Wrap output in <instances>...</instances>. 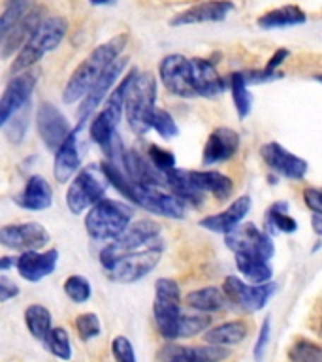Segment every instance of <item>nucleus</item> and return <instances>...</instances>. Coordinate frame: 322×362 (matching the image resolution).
Here are the masks:
<instances>
[{"instance_id": "1", "label": "nucleus", "mask_w": 322, "mask_h": 362, "mask_svg": "<svg viewBox=\"0 0 322 362\" xmlns=\"http://www.w3.org/2000/svg\"><path fill=\"white\" fill-rule=\"evenodd\" d=\"M164 249V238H158L157 242L147 245H129L113 240L100 251V266L112 281L136 283L157 268Z\"/></svg>"}, {"instance_id": "2", "label": "nucleus", "mask_w": 322, "mask_h": 362, "mask_svg": "<svg viewBox=\"0 0 322 362\" xmlns=\"http://www.w3.org/2000/svg\"><path fill=\"white\" fill-rule=\"evenodd\" d=\"M129 42V34H117L107 42L100 44L90 51V55L72 72L70 79L62 90V102L64 104H76L87 96L93 85L107 72V68L117 61Z\"/></svg>"}, {"instance_id": "3", "label": "nucleus", "mask_w": 322, "mask_h": 362, "mask_svg": "<svg viewBox=\"0 0 322 362\" xmlns=\"http://www.w3.org/2000/svg\"><path fill=\"white\" fill-rule=\"evenodd\" d=\"M155 112H157V79L151 72H140L136 68L124 100V115L130 130L138 136L147 134L153 129L151 123Z\"/></svg>"}, {"instance_id": "4", "label": "nucleus", "mask_w": 322, "mask_h": 362, "mask_svg": "<svg viewBox=\"0 0 322 362\" xmlns=\"http://www.w3.org/2000/svg\"><path fill=\"white\" fill-rule=\"evenodd\" d=\"M134 221V208L123 200L104 198L85 215V230L95 242H113Z\"/></svg>"}, {"instance_id": "5", "label": "nucleus", "mask_w": 322, "mask_h": 362, "mask_svg": "<svg viewBox=\"0 0 322 362\" xmlns=\"http://www.w3.org/2000/svg\"><path fill=\"white\" fill-rule=\"evenodd\" d=\"M68 33V21L61 16H49L45 17L44 21L40 23L38 28L28 38V42L21 47L17 53L16 61L11 64V74L16 76L19 72L30 70L36 62L49 51L56 49L61 42L64 40Z\"/></svg>"}, {"instance_id": "6", "label": "nucleus", "mask_w": 322, "mask_h": 362, "mask_svg": "<svg viewBox=\"0 0 322 362\" xmlns=\"http://www.w3.org/2000/svg\"><path fill=\"white\" fill-rule=\"evenodd\" d=\"M153 317L160 336L166 339L181 338V293L179 285L172 277H158L155 281Z\"/></svg>"}, {"instance_id": "7", "label": "nucleus", "mask_w": 322, "mask_h": 362, "mask_svg": "<svg viewBox=\"0 0 322 362\" xmlns=\"http://www.w3.org/2000/svg\"><path fill=\"white\" fill-rule=\"evenodd\" d=\"M136 74V68H132L129 74H124L121 83L112 90V95L106 98V104L102 112L93 119L90 123V140L98 144L102 149H106L115 138H117V127L121 123V117L124 113V100H126V90Z\"/></svg>"}, {"instance_id": "8", "label": "nucleus", "mask_w": 322, "mask_h": 362, "mask_svg": "<svg viewBox=\"0 0 322 362\" xmlns=\"http://www.w3.org/2000/svg\"><path fill=\"white\" fill-rule=\"evenodd\" d=\"M109 181L100 164L81 168L66 191V206L73 215H79L106 198Z\"/></svg>"}, {"instance_id": "9", "label": "nucleus", "mask_w": 322, "mask_h": 362, "mask_svg": "<svg viewBox=\"0 0 322 362\" xmlns=\"http://www.w3.org/2000/svg\"><path fill=\"white\" fill-rule=\"evenodd\" d=\"M226 247L234 251V255H247L256 259L271 260L275 255L273 236L266 230H260L253 223H242L236 230L225 236Z\"/></svg>"}, {"instance_id": "10", "label": "nucleus", "mask_w": 322, "mask_h": 362, "mask_svg": "<svg viewBox=\"0 0 322 362\" xmlns=\"http://www.w3.org/2000/svg\"><path fill=\"white\" fill-rule=\"evenodd\" d=\"M222 291L230 304L254 313L266 308L268 300L277 293V283L268 281L262 285H254V283L242 281L236 276H228L222 283Z\"/></svg>"}, {"instance_id": "11", "label": "nucleus", "mask_w": 322, "mask_h": 362, "mask_svg": "<svg viewBox=\"0 0 322 362\" xmlns=\"http://www.w3.org/2000/svg\"><path fill=\"white\" fill-rule=\"evenodd\" d=\"M38 70L30 68V70L11 76L10 81L6 83L2 98H0V124L2 127L30 102L34 87L38 83Z\"/></svg>"}, {"instance_id": "12", "label": "nucleus", "mask_w": 322, "mask_h": 362, "mask_svg": "<svg viewBox=\"0 0 322 362\" xmlns=\"http://www.w3.org/2000/svg\"><path fill=\"white\" fill-rule=\"evenodd\" d=\"M160 81L168 93L179 98H196L194 87H192V68L191 59L179 53L166 55L158 66Z\"/></svg>"}, {"instance_id": "13", "label": "nucleus", "mask_w": 322, "mask_h": 362, "mask_svg": "<svg viewBox=\"0 0 322 362\" xmlns=\"http://www.w3.org/2000/svg\"><path fill=\"white\" fill-rule=\"evenodd\" d=\"M36 129L49 151H56L72 134V124L66 115L51 102H42L36 112Z\"/></svg>"}, {"instance_id": "14", "label": "nucleus", "mask_w": 322, "mask_h": 362, "mask_svg": "<svg viewBox=\"0 0 322 362\" xmlns=\"http://www.w3.org/2000/svg\"><path fill=\"white\" fill-rule=\"evenodd\" d=\"M51 242L49 232L45 230L36 221L19 223V225H6L0 230V243L16 251H40Z\"/></svg>"}, {"instance_id": "15", "label": "nucleus", "mask_w": 322, "mask_h": 362, "mask_svg": "<svg viewBox=\"0 0 322 362\" xmlns=\"http://www.w3.org/2000/svg\"><path fill=\"white\" fill-rule=\"evenodd\" d=\"M129 57H121V59H117L112 66L107 68V72L93 85V89L87 93V96L81 100V104H79L78 107V127H76V129H81V127L87 123V119L93 115V112H95L96 107L100 106L102 100H106L107 96L112 95V87L117 83L119 78H121V74L124 72V68L129 66Z\"/></svg>"}, {"instance_id": "16", "label": "nucleus", "mask_w": 322, "mask_h": 362, "mask_svg": "<svg viewBox=\"0 0 322 362\" xmlns=\"http://www.w3.org/2000/svg\"><path fill=\"white\" fill-rule=\"evenodd\" d=\"M260 157H262L268 168L273 170L275 174L282 175V177H287V180H304L307 170H309V164H307L305 158L294 155L277 141H268V144L260 147Z\"/></svg>"}, {"instance_id": "17", "label": "nucleus", "mask_w": 322, "mask_h": 362, "mask_svg": "<svg viewBox=\"0 0 322 362\" xmlns=\"http://www.w3.org/2000/svg\"><path fill=\"white\" fill-rule=\"evenodd\" d=\"M242 146V138L236 130L230 127H217V129L208 136V141L202 151L203 166H215L219 163L230 160Z\"/></svg>"}, {"instance_id": "18", "label": "nucleus", "mask_w": 322, "mask_h": 362, "mask_svg": "<svg viewBox=\"0 0 322 362\" xmlns=\"http://www.w3.org/2000/svg\"><path fill=\"white\" fill-rule=\"evenodd\" d=\"M251 206H253V200L249 194H242L237 197L234 202L228 206L226 209L219 211V214L205 215L200 219L198 225L205 228V230L217 232V234H230L232 230H236L237 226L242 225L243 219L247 217L249 211H251Z\"/></svg>"}, {"instance_id": "19", "label": "nucleus", "mask_w": 322, "mask_h": 362, "mask_svg": "<svg viewBox=\"0 0 322 362\" xmlns=\"http://www.w3.org/2000/svg\"><path fill=\"white\" fill-rule=\"evenodd\" d=\"M56 262H59V251L56 249L25 251V253L17 257L16 268L25 281L38 283L55 272Z\"/></svg>"}, {"instance_id": "20", "label": "nucleus", "mask_w": 322, "mask_h": 362, "mask_svg": "<svg viewBox=\"0 0 322 362\" xmlns=\"http://www.w3.org/2000/svg\"><path fill=\"white\" fill-rule=\"evenodd\" d=\"M232 10H234V4L230 0H208L174 16L169 25L185 27V25H200V23H219L225 21Z\"/></svg>"}, {"instance_id": "21", "label": "nucleus", "mask_w": 322, "mask_h": 362, "mask_svg": "<svg viewBox=\"0 0 322 362\" xmlns=\"http://www.w3.org/2000/svg\"><path fill=\"white\" fill-rule=\"evenodd\" d=\"M192 68V87L196 96L202 98H215V96L222 95L226 90V81L211 61L202 59V57H192L191 59Z\"/></svg>"}, {"instance_id": "22", "label": "nucleus", "mask_w": 322, "mask_h": 362, "mask_svg": "<svg viewBox=\"0 0 322 362\" xmlns=\"http://www.w3.org/2000/svg\"><path fill=\"white\" fill-rule=\"evenodd\" d=\"M228 356L222 345H200V347H183L169 345L158 355V362H220Z\"/></svg>"}, {"instance_id": "23", "label": "nucleus", "mask_w": 322, "mask_h": 362, "mask_svg": "<svg viewBox=\"0 0 322 362\" xmlns=\"http://www.w3.org/2000/svg\"><path fill=\"white\" fill-rule=\"evenodd\" d=\"M45 19L44 8H32L27 16L23 17L21 21L17 23L16 27L11 28L10 33L2 36V59H10L16 51H21V47L28 42V38L32 36L34 30L38 28V25Z\"/></svg>"}, {"instance_id": "24", "label": "nucleus", "mask_w": 322, "mask_h": 362, "mask_svg": "<svg viewBox=\"0 0 322 362\" xmlns=\"http://www.w3.org/2000/svg\"><path fill=\"white\" fill-rule=\"evenodd\" d=\"M13 202L28 211H44L53 206V189L42 175H30Z\"/></svg>"}, {"instance_id": "25", "label": "nucleus", "mask_w": 322, "mask_h": 362, "mask_svg": "<svg viewBox=\"0 0 322 362\" xmlns=\"http://www.w3.org/2000/svg\"><path fill=\"white\" fill-rule=\"evenodd\" d=\"M78 129L72 130L66 141L55 151V163H53V175L59 183H68L76 177L81 168V155L78 147Z\"/></svg>"}, {"instance_id": "26", "label": "nucleus", "mask_w": 322, "mask_h": 362, "mask_svg": "<svg viewBox=\"0 0 322 362\" xmlns=\"http://www.w3.org/2000/svg\"><path fill=\"white\" fill-rule=\"evenodd\" d=\"M192 183L202 192H211L217 200H226L234 192V181L215 170H189Z\"/></svg>"}, {"instance_id": "27", "label": "nucleus", "mask_w": 322, "mask_h": 362, "mask_svg": "<svg viewBox=\"0 0 322 362\" xmlns=\"http://www.w3.org/2000/svg\"><path fill=\"white\" fill-rule=\"evenodd\" d=\"M307 21L305 11L296 4H287L275 10L266 11L256 19V25L264 30H275V28H287V27H298Z\"/></svg>"}, {"instance_id": "28", "label": "nucleus", "mask_w": 322, "mask_h": 362, "mask_svg": "<svg viewBox=\"0 0 322 362\" xmlns=\"http://www.w3.org/2000/svg\"><path fill=\"white\" fill-rule=\"evenodd\" d=\"M264 230L270 236L275 234H294L298 230V221L288 214V202L277 200L266 209L264 215Z\"/></svg>"}, {"instance_id": "29", "label": "nucleus", "mask_w": 322, "mask_h": 362, "mask_svg": "<svg viewBox=\"0 0 322 362\" xmlns=\"http://www.w3.org/2000/svg\"><path fill=\"white\" fill-rule=\"evenodd\" d=\"M166 180H168V189L174 194L181 198V200H185L189 206H194V208H200L203 202V194L200 189H198L194 183H192L191 175H189V170H181L175 168L174 172H169L166 175Z\"/></svg>"}, {"instance_id": "30", "label": "nucleus", "mask_w": 322, "mask_h": 362, "mask_svg": "<svg viewBox=\"0 0 322 362\" xmlns=\"http://www.w3.org/2000/svg\"><path fill=\"white\" fill-rule=\"evenodd\" d=\"M185 302L189 308L196 311H203V313H215L220 311L228 304V298L222 288L219 287H203L191 291L185 296Z\"/></svg>"}, {"instance_id": "31", "label": "nucleus", "mask_w": 322, "mask_h": 362, "mask_svg": "<svg viewBox=\"0 0 322 362\" xmlns=\"http://www.w3.org/2000/svg\"><path fill=\"white\" fill-rule=\"evenodd\" d=\"M203 338L208 344L222 345V347L242 344L243 339L247 338V325L243 321L222 322L219 327L209 328Z\"/></svg>"}, {"instance_id": "32", "label": "nucleus", "mask_w": 322, "mask_h": 362, "mask_svg": "<svg viewBox=\"0 0 322 362\" xmlns=\"http://www.w3.org/2000/svg\"><path fill=\"white\" fill-rule=\"evenodd\" d=\"M237 270L249 283L262 285V283L271 281L273 268L270 266V260L256 259V257H247V255H236Z\"/></svg>"}, {"instance_id": "33", "label": "nucleus", "mask_w": 322, "mask_h": 362, "mask_svg": "<svg viewBox=\"0 0 322 362\" xmlns=\"http://www.w3.org/2000/svg\"><path fill=\"white\" fill-rule=\"evenodd\" d=\"M228 83H230L232 100H234V106H236L237 117L243 121V119H247L251 115V112H253V95L249 90V83L245 81L242 72L230 74Z\"/></svg>"}, {"instance_id": "34", "label": "nucleus", "mask_w": 322, "mask_h": 362, "mask_svg": "<svg viewBox=\"0 0 322 362\" xmlns=\"http://www.w3.org/2000/svg\"><path fill=\"white\" fill-rule=\"evenodd\" d=\"M25 322H27L28 332L40 341H44L53 328L51 327V311L42 304L28 305L25 310Z\"/></svg>"}, {"instance_id": "35", "label": "nucleus", "mask_w": 322, "mask_h": 362, "mask_svg": "<svg viewBox=\"0 0 322 362\" xmlns=\"http://www.w3.org/2000/svg\"><path fill=\"white\" fill-rule=\"evenodd\" d=\"M30 4H32V0H6L2 17H0L2 36L10 33L11 28L16 27L17 23L27 16L28 11H30Z\"/></svg>"}, {"instance_id": "36", "label": "nucleus", "mask_w": 322, "mask_h": 362, "mask_svg": "<svg viewBox=\"0 0 322 362\" xmlns=\"http://www.w3.org/2000/svg\"><path fill=\"white\" fill-rule=\"evenodd\" d=\"M42 344H44V347L49 351L51 355L61 358V361H70L72 358L70 338H68V332L62 327L51 328V332L47 334V338Z\"/></svg>"}, {"instance_id": "37", "label": "nucleus", "mask_w": 322, "mask_h": 362, "mask_svg": "<svg viewBox=\"0 0 322 362\" xmlns=\"http://www.w3.org/2000/svg\"><path fill=\"white\" fill-rule=\"evenodd\" d=\"M290 362H322V347L309 339H299L288 351Z\"/></svg>"}, {"instance_id": "38", "label": "nucleus", "mask_w": 322, "mask_h": 362, "mask_svg": "<svg viewBox=\"0 0 322 362\" xmlns=\"http://www.w3.org/2000/svg\"><path fill=\"white\" fill-rule=\"evenodd\" d=\"M147 157L153 163V166L162 172L164 175H168L169 172H174L177 168V163H175V155L169 149H164V147L157 146V144H149L147 146Z\"/></svg>"}, {"instance_id": "39", "label": "nucleus", "mask_w": 322, "mask_h": 362, "mask_svg": "<svg viewBox=\"0 0 322 362\" xmlns=\"http://www.w3.org/2000/svg\"><path fill=\"white\" fill-rule=\"evenodd\" d=\"M64 293L72 302L76 304H85L87 300L90 298L93 294V288H90V283L87 277L83 276H70L66 277L64 281Z\"/></svg>"}, {"instance_id": "40", "label": "nucleus", "mask_w": 322, "mask_h": 362, "mask_svg": "<svg viewBox=\"0 0 322 362\" xmlns=\"http://www.w3.org/2000/svg\"><path fill=\"white\" fill-rule=\"evenodd\" d=\"M151 127L164 140H174L175 136H179V127L174 121V117L166 110H160V107H157V112L153 115Z\"/></svg>"}, {"instance_id": "41", "label": "nucleus", "mask_w": 322, "mask_h": 362, "mask_svg": "<svg viewBox=\"0 0 322 362\" xmlns=\"http://www.w3.org/2000/svg\"><path fill=\"white\" fill-rule=\"evenodd\" d=\"M76 330H78V336L83 341H90L100 336L102 327H100V319L96 313H81V315L76 319Z\"/></svg>"}, {"instance_id": "42", "label": "nucleus", "mask_w": 322, "mask_h": 362, "mask_svg": "<svg viewBox=\"0 0 322 362\" xmlns=\"http://www.w3.org/2000/svg\"><path fill=\"white\" fill-rule=\"evenodd\" d=\"M28 106V104H27ZM25 106L21 112H17L13 117L8 121V123L2 127L4 129V134L8 136V140L11 144H19V141L25 138V132H27V124H28V107Z\"/></svg>"}, {"instance_id": "43", "label": "nucleus", "mask_w": 322, "mask_h": 362, "mask_svg": "<svg viewBox=\"0 0 322 362\" xmlns=\"http://www.w3.org/2000/svg\"><path fill=\"white\" fill-rule=\"evenodd\" d=\"M211 325V317L208 315H183L181 321V338H191L194 334L203 332Z\"/></svg>"}, {"instance_id": "44", "label": "nucleus", "mask_w": 322, "mask_h": 362, "mask_svg": "<svg viewBox=\"0 0 322 362\" xmlns=\"http://www.w3.org/2000/svg\"><path fill=\"white\" fill-rule=\"evenodd\" d=\"M112 353L117 362H136L134 347L126 336H115L112 341Z\"/></svg>"}, {"instance_id": "45", "label": "nucleus", "mask_w": 322, "mask_h": 362, "mask_svg": "<svg viewBox=\"0 0 322 362\" xmlns=\"http://www.w3.org/2000/svg\"><path fill=\"white\" fill-rule=\"evenodd\" d=\"M270 338H271V319L270 317H266L264 321H262V325H260L258 338H256V344H254L253 356L256 362L264 361L266 347H268V344H270Z\"/></svg>"}, {"instance_id": "46", "label": "nucleus", "mask_w": 322, "mask_h": 362, "mask_svg": "<svg viewBox=\"0 0 322 362\" xmlns=\"http://www.w3.org/2000/svg\"><path fill=\"white\" fill-rule=\"evenodd\" d=\"M242 74L249 85L266 83V81H271V79H277L282 76L281 72H271V70H268V68H264V70H247V72H242Z\"/></svg>"}, {"instance_id": "47", "label": "nucleus", "mask_w": 322, "mask_h": 362, "mask_svg": "<svg viewBox=\"0 0 322 362\" xmlns=\"http://www.w3.org/2000/svg\"><path fill=\"white\" fill-rule=\"evenodd\" d=\"M304 202L313 214H322V189L307 187L304 191Z\"/></svg>"}, {"instance_id": "48", "label": "nucleus", "mask_w": 322, "mask_h": 362, "mask_svg": "<svg viewBox=\"0 0 322 362\" xmlns=\"http://www.w3.org/2000/svg\"><path fill=\"white\" fill-rule=\"evenodd\" d=\"M19 294V287L16 285V281H11L10 277L2 274L0 276V302H8L10 298H16Z\"/></svg>"}, {"instance_id": "49", "label": "nucleus", "mask_w": 322, "mask_h": 362, "mask_svg": "<svg viewBox=\"0 0 322 362\" xmlns=\"http://www.w3.org/2000/svg\"><path fill=\"white\" fill-rule=\"evenodd\" d=\"M288 55H290V51L285 49V47H281V49H277L273 55H271V59L268 61V64H266V68L268 70H271V72H277V68L281 66L282 62L287 61Z\"/></svg>"}, {"instance_id": "50", "label": "nucleus", "mask_w": 322, "mask_h": 362, "mask_svg": "<svg viewBox=\"0 0 322 362\" xmlns=\"http://www.w3.org/2000/svg\"><path fill=\"white\" fill-rule=\"evenodd\" d=\"M311 225H313V230H315V234L322 236V214L311 215Z\"/></svg>"}, {"instance_id": "51", "label": "nucleus", "mask_w": 322, "mask_h": 362, "mask_svg": "<svg viewBox=\"0 0 322 362\" xmlns=\"http://www.w3.org/2000/svg\"><path fill=\"white\" fill-rule=\"evenodd\" d=\"M16 260L17 259H11V257H2V260H0V270L6 272L11 264L16 266Z\"/></svg>"}, {"instance_id": "52", "label": "nucleus", "mask_w": 322, "mask_h": 362, "mask_svg": "<svg viewBox=\"0 0 322 362\" xmlns=\"http://www.w3.org/2000/svg\"><path fill=\"white\" fill-rule=\"evenodd\" d=\"M89 2L95 6H102V4H109L112 0H89Z\"/></svg>"}, {"instance_id": "53", "label": "nucleus", "mask_w": 322, "mask_h": 362, "mask_svg": "<svg viewBox=\"0 0 322 362\" xmlns=\"http://www.w3.org/2000/svg\"><path fill=\"white\" fill-rule=\"evenodd\" d=\"M313 78H315L316 81H318V83H322V74H315V76H313Z\"/></svg>"}]
</instances>
